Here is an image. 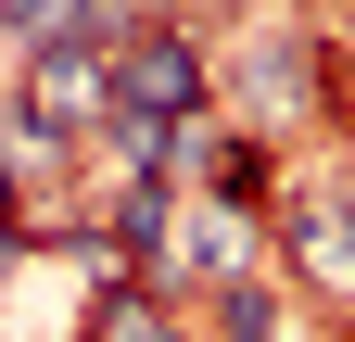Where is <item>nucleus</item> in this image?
<instances>
[{
    "label": "nucleus",
    "instance_id": "f257e3e1",
    "mask_svg": "<svg viewBox=\"0 0 355 342\" xmlns=\"http://www.w3.org/2000/svg\"><path fill=\"white\" fill-rule=\"evenodd\" d=\"M203 102H216V64H203L191 26H127L114 38V114L178 127V114H203Z\"/></svg>",
    "mask_w": 355,
    "mask_h": 342
},
{
    "label": "nucleus",
    "instance_id": "f03ea898",
    "mask_svg": "<svg viewBox=\"0 0 355 342\" xmlns=\"http://www.w3.org/2000/svg\"><path fill=\"white\" fill-rule=\"evenodd\" d=\"M13 127H38L51 152H64V140H102V127H114V51H38Z\"/></svg>",
    "mask_w": 355,
    "mask_h": 342
},
{
    "label": "nucleus",
    "instance_id": "7ed1b4c3",
    "mask_svg": "<svg viewBox=\"0 0 355 342\" xmlns=\"http://www.w3.org/2000/svg\"><path fill=\"white\" fill-rule=\"evenodd\" d=\"M292 279H304V305H355V216L343 203H292Z\"/></svg>",
    "mask_w": 355,
    "mask_h": 342
},
{
    "label": "nucleus",
    "instance_id": "20e7f679",
    "mask_svg": "<svg viewBox=\"0 0 355 342\" xmlns=\"http://www.w3.org/2000/svg\"><path fill=\"white\" fill-rule=\"evenodd\" d=\"M241 89H254L266 114H304V102H318V76H304V38H254V51H241Z\"/></svg>",
    "mask_w": 355,
    "mask_h": 342
},
{
    "label": "nucleus",
    "instance_id": "39448f33",
    "mask_svg": "<svg viewBox=\"0 0 355 342\" xmlns=\"http://www.w3.org/2000/svg\"><path fill=\"white\" fill-rule=\"evenodd\" d=\"M216 330H229V342H318V330L292 317V291H266V279H241V291H216Z\"/></svg>",
    "mask_w": 355,
    "mask_h": 342
},
{
    "label": "nucleus",
    "instance_id": "423d86ee",
    "mask_svg": "<svg viewBox=\"0 0 355 342\" xmlns=\"http://www.w3.org/2000/svg\"><path fill=\"white\" fill-rule=\"evenodd\" d=\"M76 342H178V317L153 305V291H140V279H114V291H102V305H89V330H76Z\"/></svg>",
    "mask_w": 355,
    "mask_h": 342
},
{
    "label": "nucleus",
    "instance_id": "0eeeda50",
    "mask_svg": "<svg viewBox=\"0 0 355 342\" xmlns=\"http://www.w3.org/2000/svg\"><path fill=\"white\" fill-rule=\"evenodd\" d=\"M0 228H26V178H13V165H0Z\"/></svg>",
    "mask_w": 355,
    "mask_h": 342
},
{
    "label": "nucleus",
    "instance_id": "6e6552de",
    "mask_svg": "<svg viewBox=\"0 0 355 342\" xmlns=\"http://www.w3.org/2000/svg\"><path fill=\"white\" fill-rule=\"evenodd\" d=\"M26 253H38V241H26V228H0V279H13V267H26Z\"/></svg>",
    "mask_w": 355,
    "mask_h": 342
}]
</instances>
